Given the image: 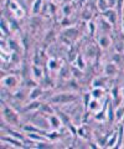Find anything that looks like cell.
<instances>
[{
    "label": "cell",
    "instance_id": "obj_1",
    "mask_svg": "<svg viewBox=\"0 0 124 149\" xmlns=\"http://www.w3.org/2000/svg\"><path fill=\"white\" fill-rule=\"evenodd\" d=\"M1 114H3L4 122H6L8 124L12 125V127H19V125H20V117H19V114H17L12 108H10L8 104L3 106Z\"/></svg>",
    "mask_w": 124,
    "mask_h": 149
},
{
    "label": "cell",
    "instance_id": "obj_2",
    "mask_svg": "<svg viewBox=\"0 0 124 149\" xmlns=\"http://www.w3.org/2000/svg\"><path fill=\"white\" fill-rule=\"evenodd\" d=\"M78 100V96L72 92H65V93H57L53 97L50 98V102L53 104H68Z\"/></svg>",
    "mask_w": 124,
    "mask_h": 149
},
{
    "label": "cell",
    "instance_id": "obj_3",
    "mask_svg": "<svg viewBox=\"0 0 124 149\" xmlns=\"http://www.w3.org/2000/svg\"><path fill=\"white\" fill-rule=\"evenodd\" d=\"M1 142H5V143H9L11 147L14 148H26V146L24 144V142L21 139H17L15 137H9V136H5V137H1Z\"/></svg>",
    "mask_w": 124,
    "mask_h": 149
},
{
    "label": "cell",
    "instance_id": "obj_4",
    "mask_svg": "<svg viewBox=\"0 0 124 149\" xmlns=\"http://www.w3.org/2000/svg\"><path fill=\"white\" fill-rule=\"evenodd\" d=\"M48 123H50L51 129H53V130H58V128L63 124L61 118H60L58 116H55V114H50L48 116Z\"/></svg>",
    "mask_w": 124,
    "mask_h": 149
},
{
    "label": "cell",
    "instance_id": "obj_5",
    "mask_svg": "<svg viewBox=\"0 0 124 149\" xmlns=\"http://www.w3.org/2000/svg\"><path fill=\"white\" fill-rule=\"evenodd\" d=\"M22 130H24L25 133H40V134H42V136H45V137H46V134H47L46 130L36 127V125H34V124H25V125H22Z\"/></svg>",
    "mask_w": 124,
    "mask_h": 149
},
{
    "label": "cell",
    "instance_id": "obj_6",
    "mask_svg": "<svg viewBox=\"0 0 124 149\" xmlns=\"http://www.w3.org/2000/svg\"><path fill=\"white\" fill-rule=\"evenodd\" d=\"M1 83H3V86L6 88H14L17 85V78L15 76H12V74H9V76H5L3 78Z\"/></svg>",
    "mask_w": 124,
    "mask_h": 149
},
{
    "label": "cell",
    "instance_id": "obj_7",
    "mask_svg": "<svg viewBox=\"0 0 124 149\" xmlns=\"http://www.w3.org/2000/svg\"><path fill=\"white\" fill-rule=\"evenodd\" d=\"M118 73V67H117V63H114L113 61L107 63L104 66V74L108 77L111 76H116V74Z\"/></svg>",
    "mask_w": 124,
    "mask_h": 149
},
{
    "label": "cell",
    "instance_id": "obj_8",
    "mask_svg": "<svg viewBox=\"0 0 124 149\" xmlns=\"http://www.w3.org/2000/svg\"><path fill=\"white\" fill-rule=\"evenodd\" d=\"M10 9H11V11H12V14L15 15L16 17H22L24 16V11H22V9H21V6L17 4L16 1H14V0H11L10 3Z\"/></svg>",
    "mask_w": 124,
    "mask_h": 149
},
{
    "label": "cell",
    "instance_id": "obj_9",
    "mask_svg": "<svg viewBox=\"0 0 124 149\" xmlns=\"http://www.w3.org/2000/svg\"><path fill=\"white\" fill-rule=\"evenodd\" d=\"M117 15H118L117 11L112 10V9H108L107 11H104V13H103V16H104V19H105V20H107V21L111 22V24H113V25L117 22Z\"/></svg>",
    "mask_w": 124,
    "mask_h": 149
},
{
    "label": "cell",
    "instance_id": "obj_10",
    "mask_svg": "<svg viewBox=\"0 0 124 149\" xmlns=\"http://www.w3.org/2000/svg\"><path fill=\"white\" fill-rule=\"evenodd\" d=\"M42 95V88L36 86V87H33V90L30 91L29 93V100L30 101H35V100H39V97Z\"/></svg>",
    "mask_w": 124,
    "mask_h": 149
},
{
    "label": "cell",
    "instance_id": "obj_11",
    "mask_svg": "<svg viewBox=\"0 0 124 149\" xmlns=\"http://www.w3.org/2000/svg\"><path fill=\"white\" fill-rule=\"evenodd\" d=\"M41 102H39L37 100H35V101H31L29 104H26L25 106V108H24V111L25 112H31V111H37V109H40V107H41Z\"/></svg>",
    "mask_w": 124,
    "mask_h": 149
},
{
    "label": "cell",
    "instance_id": "obj_12",
    "mask_svg": "<svg viewBox=\"0 0 124 149\" xmlns=\"http://www.w3.org/2000/svg\"><path fill=\"white\" fill-rule=\"evenodd\" d=\"M107 78H108V76H104V77L99 76L97 78H94L93 82H92V86L93 87H104L105 83H107Z\"/></svg>",
    "mask_w": 124,
    "mask_h": 149
},
{
    "label": "cell",
    "instance_id": "obj_13",
    "mask_svg": "<svg viewBox=\"0 0 124 149\" xmlns=\"http://www.w3.org/2000/svg\"><path fill=\"white\" fill-rule=\"evenodd\" d=\"M123 138H124V124H119L118 125V142H117L116 148H122Z\"/></svg>",
    "mask_w": 124,
    "mask_h": 149
},
{
    "label": "cell",
    "instance_id": "obj_14",
    "mask_svg": "<svg viewBox=\"0 0 124 149\" xmlns=\"http://www.w3.org/2000/svg\"><path fill=\"white\" fill-rule=\"evenodd\" d=\"M91 96H92V98L100 100L104 96V90H102V87H93V91H92Z\"/></svg>",
    "mask_w": 124,
    "mask_h": 149
},
{
    "label": "cell",
    "instance_id": "obj_15",
    "mask_svg": "<svg viewBox=\"0 0 124 149\" xmlns=\"http://www.w3.org/2000/svg\"><path fill=\"white\" fill-rule=\"evenodd\" d=\"M98 42H99V46L102 49H107L108 46L111 45V39H109V36H107V35H102L99 37Z\"/></svg>",
    "mask_w": 124,
    "mask_h": 149
},
{
    "label": "cell",
    "instance_id": "obj_16",
    "mask_svg": "<svg viewBox=\"0 0 124 149\" xmlns=\"http://www.w3.org/2000/svg\"><path fill=\"white\" fill-rule=\"evenodd\" d=\"M117 142H118V130L113 133V137H112V138H109V139H108L105 148H116Z\"/></svg>",
    "mask_w": 124,
    "mask_h": 149
},
{
    "label": "cell",
    "instance_id": "obj_17",
    "mask_svg": "<svg viewBox=\"0 0 124 149\" xmlns=\"http://www.w3.org/2000/svg\"><path fill=\"white\" fill-rule=\"evenodd\" d=\"M88 108L92 112H98L100 109V104H99V100H96V98H92L89 101V104H88Z\"/></svg>",
    "mask_w": 124,
    "mask_h": 149
},
{
    "label": "cell",
    "instance_id": "obj_18",
    "mask_svg": "<svg viewBox=\"0 0 124 149\" xmlns=\"http://www.w3.org/2000/svg\"><path fill=\"white\" fill-rule=\"evenodd\" d=\"M41 8H42V0H35L33 3V8H31V11H33L34 15H37L41 11Z\"/></svg>",
    "mask_w": 124,
    "mask_h": 149
},
{
    "label": "cell",
    "instance_id": "obj_19",
    "mask_svg": "<svg viewBox=\"0 0 124 149\" xmlns=\"http://www.w3.org/2000/svg\"><path fill=\"white\" fill-rule=\"evenodd\" d=\"M112 104L113 103H108V107H107V118L109 122H114L116 120V111L112 108Z\"/></svg>",
    "mask_w": 124,
    "mask_h": 149
},
{
    "label": "cell",
    "instance_id": "obj_20",
    "mask_svg": "<svg viewBox=\"0 0 124 149\" xmlns=\"http://www.w3.org/2000/svg\"><path fill=\"white\" fill-rule=\"evenodd\" d=\"M40 111L42 112V114H53L55 113V109L48 103H42L41 104Z\"/></svg>",
    "mask_w": 124,
    "mask_h": 149
},
{
    "label": "cell",
    "instance_id": "obj_21",
    "mask_svg": "<svg viewBox=\"0 0 124 149\" xmlns=\"http://www.w3.org/2000/svg\"><path fill=\"white\" fill-rule=\"evenodd\" d=\"M56 112H57V116H58L60 118H61V120H62L63 125H66V127H67V125L71 123V118L68 117V116L65 113V112H61V111H58V109H57Z\"/></svg>",
    "mask_w": 124,
    "mask_h": 149
},
{
    "label": "cell",
    "instance_id": "obj_22",
    "mask_svg": "<svg viewBox=\"0 0 124 149\" xmlns=\"http://www.w3.org/2000/svg\"><path fill=\"white\" fill-rule=\"evenodd\" d=\"M124 117V106H118L116 109V120L121 122Z\"/></svg>",
    "mask_w": 124,
    "mask_h": 149
},
{
    "label": "cell",
    "instance_id": "obj_23",
    "mask_svg": "<svg viewBox=\"0 0 124 149\" xmlns=\"http://www.w3.org/2000/svg\"><path fill=\"white\" fill-rule=\"evenodd\" d=\"M97 6L99 9V11H102V13L107 11L109 9V5H108L107 0H98V1H97Z\"/></svg>",
    "mask_w": 124,
    "mask_h": 149
},
{
    "label": "cell",
    "instance_id": "obj_24",
    "mask_svg": "<svg viewBox=\"0 0 124 149\" xmlns=\"http://www.w3.org/2000/svg\"><path fill=\"white\" fill-rule=\"evenodd\" d=\"M60 137H61V134H60L57 130H53V129H52V132H47V134H46V138H47L48 141H56Z\"/></svg>",
    "mask_w": 124,
    "mask_h": 149
},
{
    "label": "cell",
    "instance_id": "obj_25",
    "mask_svg": "<svg viewBox=\"0 0 124 149\" xmlns=\"http://www.w3.org/2000/svg\"><path fill=\"white\" fill-rule=\"evenodd\" d=\"M31 71H33V74L36 78L42 77V68H40L39 65H34V66L31 67Z\"/></svg>",
    "mask_w": 124,
    "mask_h": 149
},
{
    "label": "cell",
    "instance_id": "obj_26",
    "mask_svg": "<svg viewBox=\"0 0 124 149\" xmlns=\"http://www.w3.org/2000/svg\"><path fill=\"white\" fill-rule=\"evenodd\" d=\"M6 132L10 134V136H12V137H15V138H17V139H21L22 142L25 141L24 134H21V133H19V132H16V130H12V129H10V128H6Z\"/></svg>",
    "mask_w": 124,
    "mask_h": 149
},
{
    "label": "cell",
    "instance_id": "obj_27",
    "mask_svg": "<svg viewBox=\"0 0 124 149\" xmlns=\"http://www.w3.org/2000/svg\"><path fill=\"white\" fill-rule=\"evenodd\" d=\"M105 109H107V108H105ZM105 109H104L103 112H102V111L97 112V113L94 114V119L98 120V122H102V120H104L105 117H107V112H105Z\"/></svg>",
    "mask_w": 124,
    "mask_h": 149
},
{
    "label": "cell",
    "instance_id": "obj_28",
    "mask_svg": "<svg viewBox=\"0 0 124 149\" xmlns=\"http://www.w3.org/2000/svg\"><path fill=\"white\" fill-rule=\"evenodd\" d=\"M76 67H78L80 70L85 68V60L82 58V55H77V57H76Z\"/></svg>",
    "mask_w": 124,
    "mask_h": 149
},
{
    "label": "cell",
    "instance_id": "obj_29",
    "mask_svg": "<svg viewBox=\"0 0 124 149\" xmlns=\"http://www.w3.org/2000/svg\"><path fill=\"white\" fill-rule=\"evenodd\" d=\"M9 45H10V49L14 51V52L20 50V46H19V44H17L15 40H11V39H10V40H9Z\"/></svg>",
    "mask_w": 124,
    "mask_h": 149
},
{
    "label": "cell",
    "instance_id": "obj_30",
    "mask_svg": "<svg viewBox=\"0 0 124 149\" xmlns=\"http://www.w3.org/2000/svg\"><path fill=\"white\" fill-rule=\"evenodd\" d=\"M58 67H60V66L57 65V61H56L55 58L48 60V68H50V70H52V71H53V70H57Z\"/></svg>",
    "mask_w": 124,
    "mask_h": 149
},
{
    "label": "cell",
    "instance_id": "obj_31",
    "mask_svg": "<svg viewBox=\"0 0 124 149\" xmlns=\"http://www.w3.org/2000/svg\"><path fill=\"white\" fill-rule=\"evenodd\" d=\"M9 27H10V25H8V24H6L5 19H4V20L1 19V31H3L5 35L9 34Z\"/></svg>",
    "mask_w": 124,
    "mask_h": 149
},
{
    "label": "cell",
    "instance_id": "obj_32",
    "mask_svg": "<svg viewBox=\"0 0 124 149\" xmlns=\"http://www.w3.org/2000/svg\"><path fill=\"white\" fill-rule=\"evenodd\" d=\"M66 36H68V37H72V36H76V34H77V30L76 29H68V30H66Z\"/></svg>",
    "mask_w": 124,
    "mask_h": 149
},
{
    "label": "cell",
    "instance_id": "obj_33",
    "mask_svg": "<svg viewBox=\"0 0 124 149\" xmlns=\"http://www.w3.org/2000/svg\"><path fill=\"white\" fill-rule=\"evenodd\" d=\"M78 136H80V137H82V138H85V139L88 138V137H87V134H86L85 127H80V128H78Z\"/></svg>",
    "mask_w": 124,
    "mask_h": 149
},
{
    "label": "cell",
    "instance_id": "obj_34",
    "mask_svg": "<svg viewBox=\"0 0 124 149\" xmlns=\"http://www.w3.org/2000/svg\"><path fill=\"white\" fill-rule=\"evenodd\" d=\"M88 29H89L91 35L93 36V35H94V31H96V25H94V22H92V21L88 22Z\"/></svg>",
    "mask_w": 124,
    "mask_h": 149
},
{
    "label": "cell",
    "instance_id": "obj_35",
    "mask_svg": "<svg viewBox=\"0 0 124 149\" xmlns=\"http://www.w3.org/2000/svg\"><path fill=\"white\" fill-rule=\"evenodd\" d=\"M121 54H116V55H114L113 56V58H112V61L114 62V63H119V62H121Z\"/></svg>",
    "mask_w": 124,
    "mask_h": 149
},
{
    "label": "cell",
    "instance_id": "obj_36",
    "mask_svg": "<svg viewBox=\"0 0 124 149\" xmlns=\"http://www.w3.org/2000/svg\"><path fill=\"white\" fill-rule=\"evenodd\" d=\"M63 11H65V15H68V13H70V6H65L63 8Z\"/></svg>",
    "mask_w": 124,
    "mask_h": 149
},
{
    "label": "cell",
    "instance_id": "obj_37",
    "mask_svg": "<svg viewBox=\"0 0 124 149\" xmlns=\"http://www.w3.org/2000/svg\"><path fill=\"white\" fill-rule=\"evenodd\" d=\"M122 95H123V97H124V87L122 88Z\"/></svg>",
    "mask_w": 124,
    "mask_h": 149
},
{
    "label": "cell",
    "instance_id": "obj_38",
    "mask_svg": "<svg viewBox=\"0 0 124 149\" xmlns=\"http://www.w3.org/2000/svg\"><path fill=\"white\" fill-rule=\"evenodd\" d=\"M123 29H124V17H123Z\"/></svg>",
    "mask_w": 124,
    "mask_h": 149
}]
</instances>
